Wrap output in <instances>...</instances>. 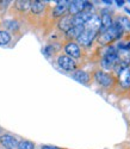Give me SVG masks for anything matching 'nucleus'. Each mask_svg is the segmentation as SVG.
Listing matches in <instances>:
<instances>
[{
    "label": "nucleus",
    "instance_id": "nucleus-1",
    "mask_svg": "<svg viewBox=\"0 0 130 149\" xmlns=\"http://www.w3.org/2000/svg\"><path fill=\"white\" fill-rule=\"evenodd\" d=\"M123 35V29L118 23H112V25L104 32H100L98 37V42L100 44H109L112 41L120 40Z\"/></svg>",
    "mask_w": 130,
    "mask_h": 149
},
{
    "label": "nucleus",
    "instance_id": "nucleus-2",
    "mask_svg": "<svg viewBox=\"0 0 130 149\" xmlns=\"http://www.w3.org/2000/svg\"><path fill=\"white\" fill-rule=\"evenodd\" d=\"M117 61V50L113 47H109L106 48V50L104 52V56L101 60V66L104 69H113Z\"/></svg>",
    "mask_w": 130,
    "mask_h": 149
},
{
    "label": "nucleus",
    "instance_id": "nucleus-3",
    "mask_svg": "<svg viewBox=\"0 0 130 149\" xmlns=\"http://www.w3.org/2000/svg\"><path fill=\"white\" fill-rule=\"evenodd\" d=\"M96 36H97V32L96 31L85 29L81 32V35L78 37V42H79L81 45H84V47H88L91 43H92V41L96 38Z\"/></svg>",
    "mask_w": 130,
    "mask_h": 149
},
{
    "label": "nucleus",
    "instance_id": "nucleus-4",
    "mask_svg": "<svg viewBox=\"0 0 130 149\" xmlns=\"http://www.w3.org/2000/svg\"><path fill=\"white\" fill-rule=\"evenodd\" d=\"M118 81L123 88H130V67H124L118 72Z\"/></svg>",
    "mask_w": 130,
    "mask_h": 149
},
{
    "label": "nucleus",
    "instance_id": "nucleus-5",
    "mask_svg": "<svg viewBox=\"0 0 130 149\" xmlns=\"http://www.w3.org/2000/svg\"><path fill=\"white\" fill-rule=\"evenodd\" d=\"M57 63H59V66H60L62 69L67 70V72L74 70L75 67H76L74 60H72V58H71L69 56H67V55H62V56H60L59 60H57Z\"/></svg>",
    "mask_w": 130,
    "mask_h": 149
},
{
    "label": "nucleus",
    "instance_id": "nucleus-6",
    "mask_svg": "<svg viewBox=\"0 0 130 149\" xmlns=\"http://www.w3.org/2000/svg\"><path fill=\"white\" fill-rule=\"evenodd\" d=\"M94 79L99 85L104 86V87H109V86L112 85V77L105 72H100V70L94 74Z\"/></svg>",
    "mask_w": 130,
    "mask_h": 149
},
{
    "label": "nucleus",
    "instance_id": "nucleus-7",
    "mask_svg": "<svg viewBox=\"0 0 130 149\" xmlns=\"http://www.w3.org/2000/svg\"><path fill=\"white\" fill-rule=\"evenodd\" d=\"M84 28L87 30H92V31L98 32L100 30V18L97 15H92L91 18L87 20V23L84 25Z\"/></svg>",
    "mask_w": 130,
    "mask_h": 149
},
{
    "label": "nucleus",
    "instance_id": "nucleus-8",
    "mask_svg": "<svg viewBox=\"0 0 130 149\" xmlns=\"http://www.w3.org/2000/svg\"><path fill=\"white\" fill-rule=\"evenodd\" d=\"M92 16V12H80L75 16H73V25H85L87 20Z\"/></svg>",
    "mask_w": 130,
    "mask_h": 149
},
{
    "label": "nucleus",
    "instance_id": "nucleus-9",
    "mask_svg": "<svg viewBox=\"0 0 130 149\" xmlns=\"http://www.w3.org/2000/svg\"><path fill=\"white\" fill-rule=\"evenodd\" d=\"M111 25H112V18L110 13H108V11H103L100 17V31L101 32L106 31Z\"/></svg>",
    "mask_w": 130,
    "mask_h": 149
},
{
    "label": "nucleus",
    "instance_id": "nucleus-10",
    "mask_svg": "<svg viewBox=\"0 0 130 149\" xmlns=\"http://www.w3.org/2000/svg\"><path fill=\"white\" fill-rule=\"evenodd\" d=\"M85 10V1H69L68 5V11L69 13L75 16L80 12H84Z\"/></svg>",
    "mask_w": 130,
    "mask_h": 149
},
{
    "label": "nucleus",
    "instance_id": "nucleus-11",
    "mask_svg": "<svg viewBox=\"0 0 130 149\" xmlns=\"http://www.w3.org/2000/svg\"><path fill=\"white\" fill-rule=\"evenodd\" d=\"M64 50L67 53V56H69L71 58H78L80 57V49L78 47V44L75 43H68L66 47H64Z\"/></svg>",
    "mask_w": 130,
    "mask_h": 149
},
{
    "label": "nucleus",
    "instance_id": "nucleus-12",
    "mask_svg": "<svg viewBox=\"0 0 130 149\" xmlns=\"http://www.w3.org/2000/svg\"><path fill=\"white\" fill-rule=\"evenodd\" d=\"M0 143L5 147H7L8 149H13L15 147L18 146L17 140L11 135H3L1 137H0Z\"/></svg>",
    "mask_w": 130,
    "mask_h": 149
},
{
    "label": "nucleus",
    "instance_id": "nucleus-13",
    "mask_svg": "<svg viewBox=\"0 0 130 149\" xmlns=\"http://www.w3.org/2000/svg\"><path fill=\"white\" fill-rule=\"evenodd\" d=\"M68 5H69V1H57V5L55 6L54 12H53L54 17H60L66 13L68 10Z\"/></svg>",
    "mask_w": 130,
    "mask_h": 149
},
{
    "label": "nucleus",
    "instance_id": "nucleus-14",
    "mask_svg": "<svg viewBox=\"0 0 130 149\" xmlns=\"http://www.w3.org/2000/svg\"><path fill=\"white\" fill-rule=\"evenodd\" d=\"M117 58L124 66H129L130 65V50H117Z\"/></svg>",
    "mask_w": 130,
    "mask_h": 149
},
{
    "label": "nucleus",
    "instance_id": "nucleus-15",
    "mask_svg": "<svg viewBox=\"0 0 130 149\" xmlns=\"http://www.w3.org/2000/svg\"><path fill=\"white\" fill-rule=\"evenodd\" d=\"M74 25H73V17L72 16H66V17H63L61 20H60V23H59V28L61 29V30H63V31H68L71 28H73Z\"/></svg>",
    "mask_w": 130,
    "mask_h": 149
},
{
    "label": "nucleus",
    "instance_id": "nucleus-16",
    "mask_svg": "<svg viewBox=\"0 0 130 149\" xmlns=\"http://www.w3.org/2000/svg\"><path fill=\"white\" fill-rule=\"evenodd\" d=\"M85 30V28L82 26V25H74L73 28H71L67 32H66V35H67V37L68 38H78L80 35H81V32Z\"/></svg>",
    "mask_w": 130,
    "mask_h": 149
},
{
    "label": "nucleus",
    "instance_id": "nucleus-17",
    "mask_svg": "<svg viewBox=\"0 0 130 149\" xmlns=\"http://www.w3.org/2000/svg\"><path fill=\"white\" fill-rule=\"evenodd\" d=\"M73 78L81 84H87L89 81V75L84 70H76L73 73Z\"/></svg>",
    "mask_w": 130,
    "mask_h": 149
},
{
    "label": "nucleus",
    "instance_id": "nucleus-18",
    "mask_svg": "<svg viewBox=\"0 0 130 149\" xmlns=\"http://www.w3.org/2000/svg\"><path fill=\"white\" fill-rule=\"evenodd\" d=\"M30 8H31V11L34 12V13L38 15V13H41V12H43V10H44V4H43L42 1H31Z\"/></svg>",
    "mask_w": 130,
    "mask_h": 149
},
{
    "label": "nucleus",
    "instance_id": "nucleus-19",
    "mask_svg": "<svg viewBox=\"0 0 130 149\" xmlns=\"http://www.w3.org/2000/svg\"><path fill=\"white\" fill-rule=\"evenodd\" d=\"M121 25V28L123 29V31H128L130 32V19L127 17H120L118 22H117Z\"/></svg>",
    "mask_w": 130,
    "mask_h": 149
},
{
    "label": "nucleus",
    "instance_id": "nucleus-20",
    "mask_svg": "<svg viewBox=\"0 0 130 149\" xmlns=\"http://www.w3.org/2000/svg\"><path fill=\"white\" fill-rule=\"evenodd\" d=\"M30 5L31 1H28V0H20V1H16V7L20 11H28L30 10Z\"/></svg>",
    "mask_w": 130,
    "mask_h": 149
},
{
    "label": "nucleus",
    "instance_id": "nucleus-21",
    "mask_svg": "<svg viewBox=\"0 0 130 149\" xmlns=\"http://www.w3.org/2000/svg\"><path fill=\"white\" fill-rule=\"evenodd\" d=\"M11 41V36L7 31H0V45H6Z\"/></svg>",
    "mask_w": 130,
    "mask_h": 149
},
{
    "label": "nucleus",
    "instance_id": "nucleus-22",
    "mask_svg": "<svg viewBox=\"0 0 130 149\" xmlns=\"http://www.w3.org/2000/svg\"><path fill=\"white\" fill-rule=\"evenodd\" d=\"M5 26H6L8 30H11V31H16V30H18V28H19L18 23H17L16 20H5Z\"/></svg>",
    "mask_w": 130,
    "mask_h": 149
},
{
    "label": "nucleus",
    "instance_id": "nucleus-23",
    "mask_svg": "<svg viewBox=\"0 0 130 149\" xmlns=\"http://www.w3.org/2000/svg\"><path fill=\"white\" fill-rule=\"evenodd\" d=\"M17 147L19 149H35V144L30 141H20Z\"/></svg>",
    "mask_w": 130,
    "mask_h": 149
},
{
    "label": "nucleus",
    "instance_id": "nucleus-24",
    "mask_svg": "<svg viewBox=\"0 0 130 149\" xmlns=\"http://www.w3.org/2000/svg\"><path fill=\"white\" fill-rule=\"evenodd\" d=\"M42 149H59L57 147H53V146H43Z\"/></svg>",
    "mask_w": 130,
    "mask_h": 149
},
{
    "label": "nucleus",
    "instance_id": "nucleus-25",
    "mask_svg": "<svg viewBox=\"0 0 130 149\" xmlns=\"http://www.w3.org/2000/svg\"><path fill=\"white\" fill-rule=\"evenodd\" d=\"M117 5H118V6H123L124 5V1H123V0H121V1H117Z\"/></svg>",
    "mask_w": 130,
    "mask_h": 149
},
{
    "label": "nucleus",
    "instance_id": "nucleus-26",
    "mask_svg": "<svg viewBox=\"0 0 130 149\" xmlns=\"http://www.w3.org/2000/svg\"><path fill=\"white\" fill-rule=\"evenodd\" d=\"M125 11L128 12V13H130V10H129V8H125Z\"/></svg>",
    "mask_w": 130,
    "mask_h": 149
},
{
    "label": "nucleus",
    "instance_id": "nucleus-27",
    "mask_svg": "<svg viewBox=\"0 0 130 149\" xmlns=\"http://www.w3.org/2000/svg\"><path fill=\"white\" fill-rule=\"evenodd\" d=\"M6 149H8V148H6Z\"/></svg>",
    "mask_w": 130,
    "mask_h": 149
}]
</instances>
